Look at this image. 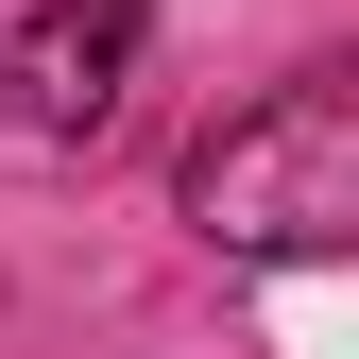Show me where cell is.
Listing matches in <instances>:
<instances>
[{
    "label": "cell",
    "instance_id": "cell-1",
    "mask_svg": "<svg viewBox=\"0 0 359 359\" xmlns=\"http://www.w3.org/2000/svg\"><path fill=\"white\" fill-rule=\"evenodd\" d=\"M189 205L222 257H342L359 240V103L342 86H274L189 154Z\"/></svg>",
    "mask_w": 359,
    "mask_h": 359
},
{
    "label": "cell",
    "instance_id": "cell-2",
    "mask_svg": "<svg viewBox=\"0 0 359 359\" xmlns=\"http://www.w3.org/2000/svg\"><path fill=\"white\" fill-rule=\"evenodd\" d=\"M120 69H137V0H34L18 52H0V137H34V154L103 137Z\"/></svg>",
    "mask_w": 359,
    "mask_h": 359
}]
</instances>
